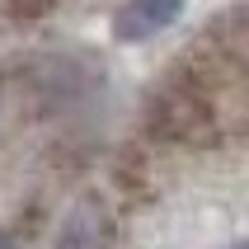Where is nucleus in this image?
Wrapping results in <instances>:
<instances>
[{
	"instance_id": "obj_1",
	"label": "nucleus",
	"mask_w": 249,
	"mask_h": 249,
	"mask_svg": "<svg viewBox=\"0 0 249 249\" xmlns=\"http://www.w3.org/2000/svg\"><path fill=\"white\" fill-rule=\"evenodd\" d=\"M183 5L188 0H123L108 19V33H113V42H127V47L132 42H151L155 33H165L183 14Z\"/></svg>"
},
{
	"instance_id": "obj_2",
	"label": "nucleus",
	"mask_w": 249,
	"mask_h": 249,
	"mask_svg": "<svg viewBox=\"0 0 249 249\" xmlns=\"http://www.w3.org/2000/svg\"><path fill=\"white\" fill-rule=\"evenodd\" d=\"M0 249H19V245H14V240H10V235H0Z\"/></svg>"
},
{
	"instance_id": "obj_3",
	"label": "nucleus",
	"mask_w": 249,
	"mask_h": 249,
	"mask_svg": "<svg viewBox=\"0 0 249 249\" xmlns=\"http://www.w3.org/2000/svg\"><path fill=\"white\" fill-rule=\"evenodd\" d=\"M226 249H245V245H226Z\"/></svg>"
}]
</instances>
